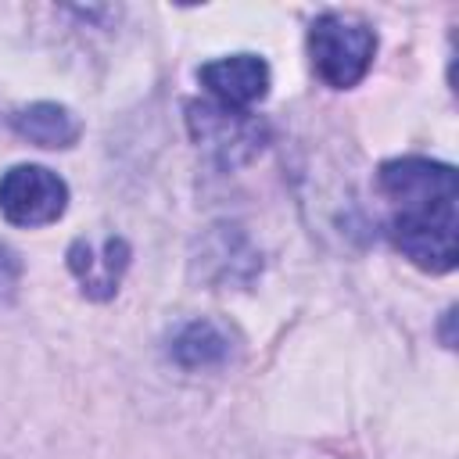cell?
I'll return each instance as SVG.
<instances>
[{"instance_id": "9c48e42d", "label": "cell", "mask_w": 459, "mask_h": 459, "mask_svg": "<svg viewBox=\"0 0 459 459\" xmlns=\"http://www.w3.org/2000/svg\"><path fill=\"white\" fill-rule=\"evenodd\" d=\"M11 129L47 151H65L82 136V122L65 108V104H50V100H36L29 108H18L11 115Z\"/></svg>"}, {"instance_id": "5b68a950", "label": "cell", "mask_w": 459, "mask_h": 459, "mask_svg": "<svg viewBox=\"0 0 459 459\" xmlns=\"http://www.w3.org/2000/svg\"><path fill=\"white\" fill-rule=\"evenodd\" d=\"M190 273L194 280L208 287H247L262 273V255L247 240L240 226H208L190 255Z\"/></svg>"}, {"instance_id": "52a82bcc", "label": "cell", "mask_w": 459, "mask_h": 459, "mask_svg": "<svg viewBox=\"0 0 459 459\" xmlns=\"http://www.w3.org/2000/svg\"><path fill=\"white\" fill-rule=\"evenodd\" d=\"M129 265V244L122 237H108L100 244V251H93V244L86 240H75L68 247V269L79 276L82 283V294L104 301L118 290V280Z\"/></svg>"}, {"instance_id": "277c9868", "label": "cell", "mask_w": 459, "mask_h": 459, "mask_svg": "<svg viewBox=\"0 0 459 459\" xmlns=\"http://www.w3.org/2000/svg\"><path fill=\"white\" fill-rule=\"evenodd\" d=\"M68 208V183L43 165H14L0 176V212L14 226L57 222Z\"/></svg>"}, {"instance_id": "ba28073f", "label": "cell", "mask_w": 459, "mask_h": 459, "mask_svg": "<svg viewBox=\"0 0 459 459\" xmlns=\"http://www.w3.org/2000/svg\"><path fill=\"white\" fill-rule=\"evenodd\" d=\"M169 355L183 369H219L230 362L233 341H230V330L219 326L215 319H190L172 333Z\"/></svg>"}, {"instance_id": "7a4b0ae2", "label": "cell", "mask_w": 459, "mask_h": 459, "mask_svg": "<svg viewBox=\"0 0 459 459\" xmlns=\"http://www.w3.org/2000/svg\"><path fill=\"white\" fill-rule=\"evenodd\" d=\"M373 54H377V32L351 14L326 11L308 25L312 68L333 90H348L362 82V75L373 65Z\"/></svg>"}, {"instance_id": "8992f818", "label": "cell", "mask_w": 459, "mask_h": 459, "mask_svg": "<svg viewBox=\"0 0 459 459\" xmlns=\"http://www.w3.org/2000/svg\"><path fill=\"white\" fill-rule=\"evenodd\" d=\"M201 82L215 93L219 104L230 108H251L269 93V65L258 54H230L201 65Z\"/></svg>"}, {"instance_id": "6da1fadb", "label": "cell", "mask_w": 459, "mask_h": 459, "mask_svg": "<svg viewBox=\"0 0 459 459\" xmlns=\"http://www.w3.org/2000/svg\"><path fill=\"white\" fill-rule=\"evenodd\" d=\"M380 194L391 201L387 237L423 273L455 269V169L430 158H394L377 172Z\"/></svg>"}, {"instance_id": "3957f363", "label": "cell", "mask_w": 459, "mask_h": 459, "mask_svg": "<svg viewBox=\"0 0 459 459\" xmlns=\"http://www.w3.org/2000/svg\"><path fill=\"white\" fill-rule=\"evenodd\" d=\"M186 129L190 140L219 165V169H240L262 154L269 143V126L244 111L219 100H190L186 104Z\"/></svg>"}]
</instances>
